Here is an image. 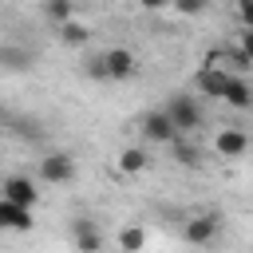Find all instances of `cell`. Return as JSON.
Masks as SVG:
<instances>
[{
  "mask_svg": "<svg viewBox=\"0 0 253 253\" xmlns=\"http://www.w3.org/2000/svg\"><path fill=\"white\" fill-rule=\"evenodd\" d=\"M170 150H174V162H178V166H198V162H202V146L190 142L186 134H178V138L170 142Z\"/></svg>",
  "mask_w": 253,
  "mask_h": 253,
  "instance_id": "cell-14",
  "label": "cell"
},
{
  "mask_svg": "<svg viewBox=\"0 0 253 253\" xmlns=\"http://www.w3.org/2000/svg\"><path fill=\"white\" fill-rule=\"evenodd\" d=\"M213 150L221 154V158H245V150H249V134L245 130H237V126H225L217 138H213Z\"/></svg>",
  "mask_w": 253,
  "mask_h": 253,
  "instance_id": "cell-10",
  "label": "cell"
},
{
  "mask_svg": "<svg viewBox=\"0 0 253 253\" xmlns=\"http://www.w3.org/2000/svg\"><path fill=\"white\" fill-rule=\"evenodd\" d=\"M237 47H241V51H249V55H253V32H249V28H245V32H241V40H237Z\"/></svg>",
  "mask_w": 253,
  "mask_h": 253,
  "instance_id": "cell-20",
  "label": "cell"
},
{
  "mask_svg": "<svg viewBox=\"0 0 253 253\" xmlns=\"http://www.w3.org/2000/svg\"><path fill=\"white\" fill-rule=\"evenodd\" d=\"M55 36H59V43H63V47H87L95 32H91L83 20H75V16H71V20H63V24H55Z\"/></svg>",
  "mask_w": 253,
  "mask_h": 253,
  "instance_id": "cell-12",
  "label": "cell"
},
{
  "mask_svg": "<svg viewBox=\"0 0 253 253\" xmlns=\"http://www.w3.org/2000/svg\"><path fill=\"white\" fill-rule=\"evenodd\" d=\"M225 79H229V71H225V67H202V71L194 75V87H198L206 99H221Z\"/></svg>",
  "mask_w": 253,
  "mask_h": 253,
  "instance_id": "cell-13",
  "label": "cell"
},
{
  "mask_svg": "<svg viewBox=\"0 0 253 253\" xmlns=\"http://www.w3.org/2000/svg\"><path fill=\"white\" fill-rule=\"evenodd\" d=\"M36 67V51L28 43H0V71H12V75H24Z\"/></svg>",
  "mask_w": 253,
  "mask_h": 253,
  "instance_id": "cell-7",
  "label": "cell"
},
{
  "mask_svg": "<svg viewBox=\"0 0 253 253\" xmlns=\"http://www.w3.org/2000/svg\"><path fill=\"white\" fill-rule=\"evenodd\" d=\"M142 245H146V229L142 225H123L119 229V249L123 253H142Z\"/></svg>",
  "mask_w": 253,
  "mask_h": 253,
  "instance_id": "cell-16",
  "label": "cell"
},
{
  "mask_svg": "<svg viewBox=\"0 0 253 253\" xmlns=\"http://www.w3.org/2000/svg\"><path fill=\"white\" fill-rule=\"evenodd\" d=\"M36 174H40V182H47V186H67V182L75 178V158H71L67 150H51V154L40 158Z\"/></svg>",
  "mask_w": 253,
  "mask_h": 253,
  "instance_id": "cell-2",
  "label": "cell"
},
{
  "mask_svg": "<svg viewBox=\"0 0 253 253\" xmlns=\"http://www.w3.org/2000/svg\"><path fill=\"white\" fill-rule=\"evenodd\" d=\"M43 16L51 24H63V20L75 16V0H43Z\"/></svg>",
  "mask_w": 253,
  "mask_h": 253,
  "instance_id": "cell-17",
  "label": "cell"
},
{
  "mask_svg": "<svg viewBox=\"0 0 253 253\" xmlns=\"http://www.w3.org/2000/svg\"><path fill=\"white\" fill-rule=\"evenodd\" d=\"M0 138H4V111H0Z\"/></svg>",
  "mask_w": 253,
  "mask_h": 253,
  "instance_id": "cell-23",
  "label": "cell"
},
{
  "mask_svg": "<svg viewBox=\"0 0 253 253\" xmlns=\"http://www.w3.org/2000/svg\"><path fill=\"white\" fill-rule=\"evenodd\" d=\"M138 4H142V8H146V12H162V8H166V4H170V0H138Z\"/></svg>",
  "mask_w": 253,
  "mask_h": 253,
  "instance_id": "cell-22",
  "label": "cell"
},
{
  "mask_svg": "<svg viewBox=\"0 0 253 253\" xmlns=\"http://www.w3.org/2000/svg\"><path fill=\"white\" fill-rule=\"evenodd\" d=\"M103 67H107V79H115V83L138 75V59H134L130 47H111V51H103Z\"/></svg>",
  "mask_w": 253,
  "mask_h": 253,
  "instance_id": "cell-3",
  "label": "cell"
},
{
  "mask_svg": "<svg viewBox=\"0 0 253 253\" xmlns=\"http://www.w3.org/2000/svg\"><path fill=\"white\" fill-rule=\"evenodd\" d=\"M71 241L79 253H103V233L95 225V217H75L71 221Z\"/></svg>",
  "mask_w": 253,
  "mask_h": 253,
  "instance_id": "cell-8",
  "label": "cell"
},
{
  "mask_svg": "<svg viewBox=\"0 0 253 253\" xmlns=\"http://www.w3.org/2000/svg\"><path fill=\"white\" fill-rule=\"evenodd\" d=\"M87 79H99V83L107 79V67H103V55H95V59L87 63Z\"/></svg>",
  "mask_w": 253,
  "mask_h": 253,
  "instance_id": "cell-19",
  "label": "cell"
},
{
  "mask_svg": "<svg viewBox=\"0 0 253 253\" xmlns=\"http://www.w3.org/2000/svg\"><path fill=\"white\" fill-rule=\"evenodd\" d=\"M166 119L174 123V130L178 134H194L202 123H206V111H202V103H198V95H190V91H174L170 99H166Z\"/></svg>",
  "mask_w": 253,
  "mask_h": 253,
  "instance_id": "cell-1",
  "label": "cell"
},
{
  "mask_svg": "<svg viewBox=\"0 0 253 253\" xmlns=\"http://www.w3.org/2000/svg\"><path fill=\"white\" fill-rule=\"evenodd\" d=\"M146 162H150V154H146L142 146H126V150L119 154V170H123V174H142Z\"/></svg>",
  "mask_w": 253,
  "mask_h": 253,
  "instance_id": "cell-15",
  "label": "cell"
},
{
  "mask_svg": "<svg viewBox=\"0 0 253 253\" xmlns=\"http://www.w3.org/2000/svg\"><path fill=\"white\" fill-rule=\"evenodd\" d=\"M142 138L146 142H154V146H170L174 138H178V130H174V123L166 119V111H150V115H142Z\"/></svg>",
  "mask_w": 253,
  "mask_h": 253,
  "instance_id": "cell-6",
  "label": "cell"
},
{
  "mask_svg": "<svg viewBox=\"0 0 253 253\" xmlns=\"http://www.w3.org/2000/svg\"><path fill=\"white\" fill-rule=\"evenodd\" d=\"M221 103H229L233 111H249L253 107V87L245 75H229L225 79V91H221Z\"/></svg>",
  "mask_w": 253,
  "mask_h": 253,
  "instance_id": "cell-11",
  "label": "cell"
},
{
  "mask_svg": "<svg viewBox=\"0 0 253 253\" xmlns=\"http://www.w3.org/2000/svg\"><path fill=\"white\" fill-rule=\"evenodd\" d=\"M20 134H24V138H40V126H36V123H20Z\"/></svg>",
  "mask_w": 253,
  "mask_h": 253,
  "instance_id": "cell-21",
  "label": "cell"
},
{
  "mask_svg": "<svg viewBox=\"0 0 253 253\" xmlns=\"http://www.w3.org/2000/svg\"><path fill=\"white\" fill-rule=\"evenodd\" d=\"M217 229H221V217L217 213H198V217H190L182 225V241L186 245H210L217 237Z\"/></svg>",
  "mask_w": 253,
  "mask_h": 253,
  "instance_id": "cell-5",
  "label": "cell"
},
{
  "mask_svg": "<svg viewBox=\"0 0 253 253\" xmlns=\"http://www.w3.org/2000/svg\"><path fill=\"white\" fill-rule=\"evenodd\" d=\"M0 198H4V202H16V206H28V210H36V202H40V190H36V182H32V178H24V174H12V178H4V182H0Z\"/></svg>",
  "mask_w": 253,
  "mask_h": 253,
  "instance_id": "cell-4",
  "label": "cell"
},
{
  "mask_svg": "<svg viewBox=\"0 0 253 253\" xmlns=\"http://www.w3.org/2000/svg\"><path fill=\"white\" fill-rule=\"evenodd\" d=\"M174 4V12L178 16H198V12H206L210 8V0H170Z\"/></svg>",
  "mask_w": 253,
  "mask_h": 253,
  "instance_id": "cell-18",
  "label": "cell"
},
{
  "mask_svg": "<svg viewBox=\"0 0 253 253\" xmlns=\"http://www.w3.org/2000/svg\"><path fill=\"white\" fill-rule=\"evenodd\" d=\"M32 225H36V210H28V206H16V202H4V198H0V229L28 233Z\"/></svg>",
  "mask_w": 253,
  "mask_h": 253,
  "instance_id": "cell-9",
  "label": "cell"
}]
</instances>
